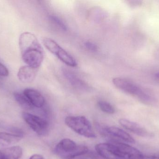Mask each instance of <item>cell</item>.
Listing matches in <instances>:
<instances>
[{
    "instance_id": "1",
    "label": "cell",
    "mask_w": 159,
    "mask_h": 159,
    "mask_svg": "<svg viewBox=\"0 0 159 159\" xmlns=\"http://www.w3.org/2000/svg\"><path fill=\"white\" fill-rule=\"evenodd\" d=\"M55 152L61 157L71 159L86 155L89 151L87 147L77 145L73 140L65 138L56 145Z\"/></svg>"
},
{
    "instance_id": "2",
    "label": "cell",
    "mask_w": 159,
    "mask_h": 159,
    "mask_svg": "<svg viewBox=\"0 0 159 159\" xmlns=\"http://www.w3.org/2000/svg\"><path fill=\"white\" fill-rule=\"evenodd\" d=\"M65 123L77 134L86 138L94 139L97 137L89 120L83 116H69Z\"/></svg>"
},
{
    "instance_id": "3",
    "label": "cell",
    "mask_w": 159,
    "mask_h": 159,
    "mask_svg": "<svg viewBox=\"0 0 159 159\" xmlns=\"http://www.w3.org/2000/svg\"><path fill=\"white\" fill-rule=\"evenodd\" d=\"M113 83L119 89L137 97L143 102L149 104L154 101L149 94L145 92L137 85L128 79L116 77L113 79Z\"/></svg>"
},
{
    "instance_id": "4",
    "label": "cell",
    "mask_w": 159,
    "mask_h": 159,
    "mask_svg": "<svg viewBox=\"0 0 159 159\" xmlns=\"http://www.w3.org/2000/svg\"><path fill=\"white\" fill-rule=\"evenodd\" d=\"M43 43L48 50L56 55L66 65L71 67H76L77 66V63L75 59L54 40L50 38H45L43 40Z\"/></svg>"
},
{
    "instance_id": "5",
    "label": "cell",
    "mask_w": 159,
    "mask_h": 159,
    "mask_svg": "<svg viewBox=\"0 0 159 159\" xmlns=\"http://www.w3.org/2000/svg\"><path fill=\"white\" fill-rule=\"evenodd\" d=\"M23 61L27 65L38 69L43 63L44 51L42 46L30 48L21 52Z\"/></svg>"
},
{
    "instance_id": "6",
    "label": "cell",
    "mask_w": 159,
    "mask_h": 159,
    "mask_svg": "<svg viewBox=\"0 0 159 159\" xmlns=\"http://www.w3.org/2000/svg\"><path fill=\"white\" fill-rule=\"evenodd\" d=\"M22 117L30 128L38 135H43L46 133L48 123L45 119L27 112L23 113Z\"/></svg>"
},
{
    "instance_id": "7",
    "label": "cell",
    "mask_w": 159,
    "mask_h": 159,
    "mask_svg": "<svg viewBox=\"0 0 159 159\" xmlns=\"http://www.w3.org/2000/svg\"><path fill=\"white\" fill-rule=\"evenodd\" d=\"M96 153L103 159H124L114 142L103 143L95 147Z\"/></svg>"
},
{
    "instance_id": "8",
    "label": "cell",
    "mask_w": 159,
    "mask_h": 159,
    "mask_svg": "<svg viewBox=\"0 0 159 159\" xmlns=\"http://www.w3.org/2000/svg\"><path fill=\"white\" fill-rule=\"evenodd\" d=\"M119 122L124 129L138 136L144 137H150L153 136L152 133L149 132L137 123L129 119H120L119 120Z\"/></svg>"
},
{
    "instance_id": "9",
    "label": "cell",
    "mask_w": 159,
    "mask_h": 159,
    "mask_svg": "<svg viewBox=\"0 0 159 159\" xmlns=\"http://www.w3.org/2000/svg\"><path fill=\"white\" fill-rule=\"evenodd\" d=\"M124 159H143L144 156L138 149L127 144L113 141Z\"/></svg>"
},
{
    "instance_id": "10",
    "label": "cell",
    "mask_w": 159,
    "mask_h": 159,
    "mask_svg": "<svg viewBox=\"0 0 159 159\" xmlns=\"http://www.w3.org/2000/svg\"><path fill=\"white\" fill-rule=\"evenodd\" d=\"M23 94L26 96L34 107L42 108L45 104V100L42 94L37 90L27 88L24 90Z\"/></svg>"
},
{
    "instance_id": "11",
    "label": "cell",
    "mask_w": 159,
    "mask_h": 159,
    "mask_svg": "<svg viewBox=\"0 0 159 159\" xmlns=\"http://www.w3.org/2000/svg\"><path fill=\"white\" fill-rule=\"evenodd\" d=\"M37 69L29 65L22 66L18 72V78L22 83H31L35 78Z\"/></svg>"
},
{
    "instance_id": "12",
    "label": "cell",
    "mask_w": 159,
    "mask_h": 159,
    "mask_svg": "<svg viewBox=\"0 0 159 159\" xmlns=\"http://www.w3.org/2000/svg\"><path fill=\"white\" fill-rule=\"evenodd\" d=\"M105 133L121 139L129 143H134L135 140L126 132L116 127H107L104 128Z\"/></svg>"
},
{
    "instance_id": "13",
    "label": "cell",
    "mask_w": 159,
    "mask_h": 159,
    "mask_svg": "<svg viewBox=\"0 0 159 159\" xmlns=\"http://www.w3.org/2000/svg\"><path fill=\"white\" fill-rule=\"evenodd\" d=\"M22 156V148L19 146L0 149V159H20Z\"/></svg>"
},
{
    "instance_id": "14",
    "label": "cell",
    "mask_w": 159,
    "mask_h": 159,
    "mask_svg": "<svg viewBox=\"0 0 159 159\" xmlns=\"http://www.w3.org/2000/svg\"><path fill=\"white\" fill-rule=\"evenodd\" d=\"M63 75L71 85L79 89L87 90L89 87L84 81L79 78L73 73L66 69L63 70Z\"/></svg>"
},
{
    "instance_id": "15",
    "label": "cell",
    "mask_w": 159,
    "mask_h": 159,
    "mask_svg": "<svg viewBox=\"0 0 159 159\" xmlns=\"http://www.w3.org/2000/svg\"><path fill=\"white\" fill-rule=\"evenodd\" d=\"M22 137L11 133L0 132V146L4 147L10 146L18 143Z\"/></svg>"
},
{
    "instance_id": "16",
    "label": "cell",
    "mask_w": 159,
    "mask_h": 159,
    "mask_svg": "<svg viewBox=\"0 0 159 159\" xmlns=\"http://www.w3.org/2000/svg\"><path fill=\"white\" fill-rule=\"evenodd\" d=\"M14 95L16 101L23 109L26 110H30L33 109L34 107L23 93L15 92Z\"/></svg>"
},
{
    "instance_id": "17",
    "label": "cell",
    "mask_w": 159,
    "mask_h": 159,
    "mask_svg": "<svg viewBox=\"0 0 159 159\" xmlns=\"http://www.w3.org/2000/svg\"><path fill=\"white\" fill-rule=\"evenodd\" d=\"M98 105L99 108L104 113L110 115L115 113V108L109 103L105 101H101L98 102Z\"/></svg>"
},
{
    "instance_id": "18",
    "label": "cell",
    "mask_w": 159,
    "mask_h": 159,
    "mask_svg": "<svg viewBox=\"0 0 159 159\" xmlns=\"http://www.w3.org/2000/svg\"><path fill=\"white\" fill-rule=\"evenodd\" d=\"M49 18L53 22H54L56 25H57L61 29H62L63 30H67L68 28L67 25L60 18L55 15H51L49 16Z\"/></svg>"
},
{
    "instance_id": "19",
    "label": "cell",
    "mask_w": 159,
    "mask_h": 159,
    "mask_svg": "<svg viewBox=\"0 0 159 159\" xmlns=\"http://www.w3.org/2000/svg\"><path fill=\"white\" fill-rule=\"evenodd\" d=\"M84 46L89 51L94 52H96L98 50V46L92 42L87 41L84 43Z\"/></svg>"
},
{
    "instance_id": "20",
    "label": "cell",
    "mask_w": 159,
    "mask_h": 159,
    "mask_svg": "<svg viewBox=\"0 0 159 159\" xmlns=\"http://www.w3.org/2000/svg\"><path fill=\"white\" fill-rule=\"evenodd\" d=\"M9 75L8 69L0 63V76L7 77Z\"/></svg>"
},
{
    "instance_id": "21",
    "label": "cell",
    "mask_w": 159,
    "mask_h": 159,
    "mask_svg": "<svg viewBox=\"0 0 159 159\" xmlns=\"http://www.w3.org/2000/svg\"><path fill=\"white\" fill-rule=\"evenodd\" d=\"M87 155L89 156V157L91 159H103L102 157H100L97 153H89V152L87 153Z\"/></svg>"
},
{
    "instance_id": "22",
    "label": "cell",
    "mask_w": 159,
    "mask_h": 159,
    "mask_svg": "<svg viewBox=\"0 0 159 159\" xmlns=\"http://www.w3.org/2000/svg\"><path fill=\"white\" fill-rule=\"evenodd\" d=\"M29 159H44V158L42 155L35 154V155H32Z\"/></svg>"
},
{
    "instance_id": "23",
    "label": "cell",
    "mask_w": 159,
    "mask_h": 159,
    "mask_svg": "<svg viewBox=\"0 0 159 159\" xmlns=\"http://www.w3.org/2000/svg\"><path fill=\"white\" fill-rule=\"evenodd\" d=\"M143 159H159V156H144Z\"/></svg>"
},
{
    "instance_id": "24",
    "label": "cell",
    "mask_w": 159,
    "mask_h": 159,
    "mask_svg": "<svg viewBox=\"0 0 159 159\" xmlns=\"http://www.w3.org/2000/svg\"><path fill=\"white\" fill-rule=\"evenodd\" d=\"M155 77L157 78V80H159V72L156 73L155 75Z\"/></svg>"
},
{
    "instance_id": "25",
    "label": "cell",
    "mask_w": 159,
    "mask_h": 159,
    "mask_svg": "<svg viewBox=\"0 0 159 159\" xmlns=\"http://www.w3.org/2000/svg\"></svg>"
},
{
    "instance_id": "26",
    "label": "cell",
    "mask_w": 159,
    "mask_h": 159,
    "mask_svg": "<svg viewBox=\"0 0 159 159\" xmlns=\"http://www.w3.org/2000/svg\"></svg>"
}]
</instances>
